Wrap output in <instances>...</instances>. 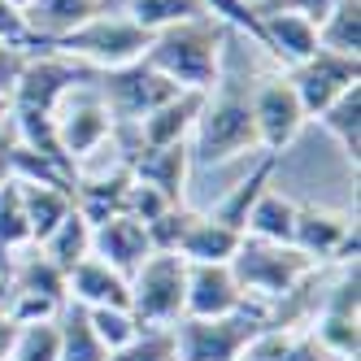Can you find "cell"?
<instances>
[{
	"instance_id": "obj_15",
	"label": "cell",
	"mask_w": 361,
	"mask_h": 361,
	"mask_svg": "<svg viewBox=\"0 0 361 361\" xmlns=\"http://www.w3.org/2000/svg\"><path fill=\"white\" fill-rule=\"evenodd\" d=\"M204 105V92H178L170 96L166 105H157L148 118H140L131 131H135V148H170V144H188L196 114Z\"/></svg>"
},
{
	"instance_id": "obj_1",
	"label": "cell",
	"mask_w": 361,
	"mask_h": 361,
	"mask_svg": "<svg viewBox=\"0 0 361 361\" xmlns=\"http://www.w3.org/2000/svg\"><path fill=\"white\" fill-rule=\"evenodd\" d=\"M231 35L235 31L214 13L192 18V22H174V27H166L148 39L144 61L157 74H166L178 92H209L222 79Z\"/></svg>"
},
{
	"instance_id": "obj_7",
	"label": "cell",
	"mask_w": 361,
	"mask_h": 361,
	"mask_svg": "<svg viewBox=\"0 0 361 361\" xmlns=\"http://www.w3.org/2000/svg\"><path fill=\"white\" fill-rule=\"evenodd\" d=\"M96 79H100V70L57 53V48H39V53L27 57V66L18 74V83L9 92V109L13 114H53L57 100L70 87H83V83H96Z\"/></svg>"
},
{
	"instance_id": "obj_4",
	"label": "cell",
	"mask_w": 361,
	"mask_h": 361,
	"mask_svg": "<svg viewBox=\"0 0 361 361\" xmlns=\"http://www.w3.org/2000/svg\"><path fill=\"white\" fill-rule=\"evenodd\" d=\"M148 31L135 27L126 13H109V9H100L92 13L87 22H79L74 31H66L61 39L53 44H44V48H57V53L74 57V61H83L92 70H118V66H131L144 57V48H148Z\"/></svg>"
},
{
	"instance_id": "obj_25",
	"label": "cell",
	"mask_w": 361,
	"mask_h": 361,
	"mask_svg": "<svg viewBox=\"0 0 361 361\" xmlns=\"http://www.w3.org/2000/svg\"><path fill=\"white\" fill-rule=\"evenodd\" d=\"M57 335H61V353L57 361H109V348L96 340V331L87 322V309L66 300L57 314Z\"/></svg>"
},
{
	"instance_id": "obj_14",
	"label": "cell",
	"mask_w": 361,
	"mask_h": 361,
	"mask_svg": "<svg viewBox=\"0 0 361 361\" xmlns=\"http://www.w3.org/2000/svg\"><path fill=\"white\" fill-rule=\"evenodd\" d=\"M66 300L83 309H131V283L100 257H83L79 266L66 270Z\"/></svg>"
},
{
	"instance_id": "obj_6",
	"label": "cell",
	"mask_w": 361,
	"mask_h": 361,
	"mask_svg": "<svg viewBox=\"0 0 361 361\" xmlns=\"http://www.w3.org/2000/svg\"><path fill=\"white\" fill-rule=\"evenodd\" d=\"M126 283H131V314L140 326H174L183 318L188 262L178 252H148Z\"/></svg>"
},
{
	"instance_id": "obj_30",
	"label": "cell",
	"mask_w": 361,
	"mask_h": 361,
	"mask_svg": "<svg viewBox=\"0 0 361 361\" xmlns=\"http://www.w3.org/2000/svg\"><path fill=\"white\" fill-rule=\"evenodd\" d=\"M57 353H61L57 318H44V322H22V326H13L9 361H57Z\"/></svg>"
},
{
	"instance_id": "obj_9",
	"label": "cell",
	"mask_w": 361,
	"mask_h": 361,
	"mask_svg": "<svg viewBox=\"0 0 361 361\" xmlns=\"http://www.w3.org/2000/svg\"><path fill=\"white\" fill-rule=\"evenodd\" d=\"M96 92H100V100H105L114 126H135L157 105H166L170 96H178V87L166 79V74L152 70L144 57L131 61V66H118V70H100Z\"/></svg>"
},
{
	"instance_id": "obj_38",
	"label": "cell",
	"mask_w": 361,
	"mask_h": 361,
	"mask_svg": "<svg viewBox=\"0 0 361 361\" xmlns=\"http://www.w3.org/2000/svg\"><path fill=\"white\" fill-rule=\"evenodd\" d=\"M9 152H13V126H9V131H0V183H9V178H13Z\"/></svg>"
},
{
	"instance_id": "obj_22",
	"label": "cell",
	"mask_w": 361,
	"mask_h": 361,
	"mask_svg": "<svg viewBox=\"0 0 361 361\" xmlns=\"http://www.w3.org/2000/svg\"><path fill=\"white\" fill-rule=\"evenodd\" d=\"M296 209H300V204H296L292 196H283L279 188H266L262 196H257V204L248 209L244 235H252V240H270V244H292Z\"/></svg>"
},
{
	"instance_id": "obj_12",
	"label": "cell",
	"mask_w": 361,
	"mask_h": 361,
	"mask_svg": "<svg viewBox=\"0 0 361 361\" xmlns=\"http://www.w3.org/2000/svg\"><path fill=\"white\" fill-rule=\"evenodd\" d=\"M292 248H300L309 262H357V226L348 214H326V209H296Z\"/></svg>"
},
{
	"instance_id": "obj_11",
	"label": "cell",
	"mask_w": 361,
	"mask_h": 361,
	"mask_svg": "<svg viewBox=\"0 0 361 361\" xmlns=\"http://www.w3.org/2000/svg\"><path fill=\"white\" fill-rule=\"evenodd\" d=\"M288 83H292V92L300 100L305 118H318L335 96H344L348 87L361 83V61L357 57H335V53H322L318 48L309 61L288 70Z\"/></svg>"
},
{
	"instance_id": "obj_39",
	"label": "cell",
	"mask_w": 361,
	"mask_h": 361,
	"mask_svg": "<svg viewBox=\"0 0 361 361\" xmlns=\"http://www.w3.org/2000/svg\"><path fill=\"white\" fill-rule=\"evenodd\" d=\"M9 118H13V109H9V96H0V131H9Z\"/></svg>"
},
{
	"instance_id": "obj_34",
	"label": "cell",
	"mask_w": 361,
	"mask_h": 361,
	"mask_svg": "<svg viewBox=\"0 0 361 361\" xmlns=\"http://www.w3.org/2000/svg\"><path fill=\"white\" fill-rule=\"evenodd\" d=\"M200 5L209 9L214 18H222L231 31H240V35H248L257 44V13H252L248 0H200Z\"/></svg>"
},
{
	"instance_id": "obj_37",
	"label": "cell",
	"mask_w": 361,
	"mask_h": 361,
	"mask_svg": "<svg viewBox=\"0 0 361 361\" xmlns=\"http://www.w3.org/2000/svg\"><path fill=\"white\" fill-rule=\"evenodd\" d=\"M27 48H18V44H0V96H9L13 83H18V74L22 66H27Z\"/></svg>"
},
{
	"instance_id": "obj_10",
	"label": "cell",
	"mask_w": 361,
	"mask_h": 361,
	"mask_svg": "<svg viewBox=\"0 0 361 361\" xmlns=\"http://www.w3.org/2000/svg\"><path fill=\"white\" fill-rule=\"evenodd\" d=\"M252 122H257V144L262 152L283 157V148H292V140L300 135V126L309 122L300 100L288 83V74H270V79L252 83Z\"/></svg>"
},
{
	"instance_id": "obj_26",
	"label": "cell",
	"mask_w": 361,
	"mask_h": 361,
	"mask_svg": "<svg viewBox=\"0 0 361 361\" xmlns=\"http://www.w3.org/2000/svg\"><path fill=\"white\" fill-rule=\"evenodd\" d=\"M48 262H53L57 270H70V266H79L83 257H92V222L79 214V209H70L57 226H53V235L39 240L35 244Z\"/></svg>"
},
{
	"instance_id": "obj_20",
	"label": "cell",
	"mask_w": 361,
	"mask_h": 361,
	"mask_svg": "<svg viewBox=\"0 0 361 361\" xmlns=\"http://www.w3.org/2000/svg\"><path fill=\"white\" fill-rule=\"evenodd\" d=\"M240 240H244L240 231L214 222L209 214H196L183 244H178V257H183L188 266H231V257L240 252Z\"/></svg>"
},
{
	"instance_id": "obj_19",
	"label": "cell",
	"mask_w": 361,
	"mask_h": 361,
	"mask_svg": "<svg viewBox=\"0 0 361 361\" xmlns=\"http://www.w3.org/2000/svg\"><path fill=\"white\" fill-rule=\"evenodd\" d=\"M100 9H109V0H31V5L22 9V18H27L31 39L44 48V44L61 39L66 31H74L79 22H87L92 13H100Z\"/></svg>"
},
{
	"instance_id": "obj_40",
	"label": "cell",
	"mask_w": 361,
	"mask_h": 361,
	"mask_svg": "<svg viewBox=\"0 0 361 361\" xmlns=\"http://www.w3.org/2000/svg\"><path fill=\"white\" fill-rule=\"evenodd\" d=\"M9 5H13V9L22 13V9H27V5H31V0H9Z\"/></svg>"
},
{
	"instance_id": "obj_36",
	"label": "cell",
	"mask_w": 361,
	"mask_h": 361,
	"mask_svg": "<svg viewBox=\"0 0 361 361\" xmlns=\"http://www.w3.org/2000/svg\"><path fill=\"white\" fill-rule=\"evenodd\" d=\"M0 44H18V48H31V31H27V18H22L9 0H0Z\"/></svg>"
},
{
	"instance_id": "obj_2",
	"label": "cell",
	"mask_w": 361,
	"mask_h": 361,
	"mask_svg": "<svg viewBox=\"0 0 361 361\" xmlns=\"http://www.w3.org/2000/svg\"><path fill=\"white\" fill-rule=\"evenodd\" d=\"M192 166H226L248 152H262L252 122V83L235 79L222 66V79L204 92V105L196 114V126L188 135Z\"/></svg>"
},
{
	"instance_id": "obj_24",
	"label": "cell",
	"mask_w": 361,
	"mask_h": 361,
	"mask_svg": "<svg viewBox=\"0 0 361 361\" xmlns=\"http://www.w3.org/2000/svg\"><path fill=\"white\" fill-rule=\"evenodd\" d=\"M318 48L361 61V0H335L331 13L318 22Z\"/></svg>"
},
{
	"instance_id": "obj_33",
	"label": "cell",
	"mask_w": 361,
	"mask_h": 361,
	"mask_svg": "<svg viewBox=\"0 0 361 361\" xmlns=\"http://www.w3.org/2000/svg\"><path fill=\"white\" fill-rule=\"evenodd\" d=\"M87 322L96 331V340L105 344L109 353L122 348L126 340H135V331H140V322H135L131 309H87Z\"/></svg>"
},
{
	"instance_id": "obj_32",
	"label": "cell",
	"mask_w": 361,
	"mask_h": 361,
	"mask_svg": "<svg viewBox=\"0 0 361 361\" xmlns=\"http://www.w3.org/2000/svg\"><path fill=\"white\" fill-rule=\"evenodd\" d=\"M192 222H196V214L188 209V204H170L166 214H157V218L144 226L152 252H178V244H183V235H188Z\"/></svg>"
},
{
	"instance_id": "obj_31",
	"label": "cell",
	"mask_w": 361,
	"mask_h": 361,
	"mask_svg": "<svg viewBox=\"0 0 361 361\" xmlns=\"http://www.w3.org/2000/svg\"><path fill=\"white\" fill-rule=\"evenodd\" d=\"M109 361H178L174 326H140L135 340H126L122 348H114Z\"/></svg>"
},
{
	"instance_id": "obj_13",
	"label": "cell",
	"mask_w": 361,
	"mask_h": 361,
	"mask_svg": "<svg viewBox=\"0 0 361 361\" xmlns=\"http://www.w3.org/2000/svg\"><path fill=\"white\" fill-rule=\"evenodd\" d=\"M244 288L235 283L231 266H188V296L183 318H222L244 309Z\"/></svg>"
},
{
	"instance_id": "obj_5",
	"label": "cell",
	"mask_w": 361,
	"mask_h": 361,
	"mask_svg": "<svg viewBox=\"0 0 361 361\" xmlns=\"http://www.w3.org/2000/svg\"><path fill=\"white\" fill-rule=\"evenodd\" d=\"M266 331V314L257 305H244L222 318H178L174 344L178 361H244L248 344Z\"/></svg>"
},
{
	"instance_id": "obj_29",
	"label": "cell",
	"mask_w": 361,
	"mask_h": 361,
	"mask_svg": "<svg viewBox=\"0 0 361 361\" xmlns=\"http://www.w3.org/2000/svg\"><path fill=\"white\" fill-rule=\"evenodd\" d=\"M122 13L144 27L148 35H157L174 22H192V18H204L209 9L200 5V0H122Z\"/></svg>"
},
{
	"instance_id": "obj_23",
	"label": "cell",
	"mask_w": 361,
	"mask_h": 361,
	"mask_svg": "<svg viewBox=\"0 0 361 361\" xmlns=\"http://www.w3.org/2000/svg\"><path fill=\"white\" fill-rule=\"evenodd\" d=\"M314 122H322V131H326L335 144H340L344 161L357 170V161H361V83L348 87L344 96H335Z\"/></svg>"
},
{
	"instance_id": "obj_28",
	"label": "cell",
	"mask_w": 361,
	"mask_h": 361,
	"mask_svg": "<svg viewBox=\"0 0 361 361\" xmlns=\"http://www.w3.org/2000/svg\"><path fill=\"white\" fill-rule=\"evenodd\" d=\"M31 222H27V204H22V188L18 178H9V183H0V270H5V262L13 252L31 248Z\"/></svg>"
},
{
	"instance_id": "obj_17",
	"label": "cell",
	"mask_w": 361,
	"mask_h": 361,
	"mask_svg": "<svg viewBox=\"0 0 361 361\" xmlns=\"http://www.w3.org/2000/svg\"><path fill=\"white\" fill-rule=\"evenodd\" d=\"M148 252H152L148 231H144V222H135V218L114 214V218H105V222L92 226V257H100L105 266H114V270L126 274V279H131V270L144 262Z\"/></svg>"
},
{
	"instance_id": "obj_18",
	"label": "cell",
	"mask_w": 361,
	"mask_h": 361,
	"mask_svg": "<svg viewBox=\"0 0 361 361\" xmlns=\"http://www.w3.org/2000/svg\"><path fill=\"white\" fill-rule=\"evenodd\" d=\"M188 174H192V152H188V144L135 148V152H131V178H135V183L157 188L170 204H183Z\"/></svg>"
},
{
	"instance_id": "obj_8",
	"label": "cell",
	"mask_w": 361,
	"mask_h": 361,
	"mask_svg": "<svg viewBox=\"0 0 361 361\" xmlns=\"http://www.w3.org/2000/svg\"><path fill=\"white\" fill-rule=\"evenodd\" d=\"M53 126H57V144L66 152V161L79 170L87 157H96L100 148L114 140V118L100 100L96 83H83V87H70L57 109H53Z\"/></svg>"
},
{
	"instance_id": "obj_41",
	"label": "cell",
	"mask_w": 361,
	"mask_h": 361,
	"mask_svg": "<svg viewBox=\"0 0 361 361\" xmlns=\"http://www.w3.org/2000/svg\"><path fill=\"white\" fill-rule=\"evenodd\" d=\"M5 361H9V357H5Z\"/></svg>"
},
{
	"instance_id": "obj_3",
	"label": "cell",
	"mask_w": 361,
	"mask_h": 361,
	"mask_svg": "<svg viewBox=\"0 0 361 361\" xmlns=\"http://www.w3.org/2000/svg\"><path fill=\"white\" fill-rule=\"evenodd\" d=\"M231 274H235V283L244 288V300L266 314L270 305L292 296L305 279H314L318 262H309V257L300 248H292V244H270V240L244 235L240 252L231 257Z\"/></svg>"
},
{
	"instance_id": "obj_16",
	"label": "cell",
	"mask_w": 361,
	"mask_h": 361,
	"mask_svg": "<svg viewBox=\"0 0 361 361\" xmlns=\"http://www.w3.org/2000/svg\"><path fill=\"white\" fill-rule=\"evenodd\" d=\"M257 48L292 70L318 53V27L296 13H257Z\"/></svg>"
},
{
	"instance_id": "obj_21",
	"label": "cell",
	"mask_w": 361,
	"mask_h": 361,
	"mask_svg": "<svg viewBox=\"0 0 361 361\" xmlns=\"http://www.w3.org/2000/svg\"><path fill=\"white\" fill-rule=\"evenodd\" d=\"M274 166H279V157L274 152H262V161L252 166V174L248 178H240L235 188H231L214 209H209V218L214 222H222V226H231V231H240L244 235V222H248V209L257 204V196H262L266 188H270V178H274Z\"/></svg>"
},
{
	"instance_id": "obj_35",
	"label": "cell",
	"mask_w": 361,
	"mask_h": 361,
	"mask_svg": "<svg viewBox=\"0 0 361 361\" xmlns=\"http://www.w3.org/2000/svg\"><path fill=\"white\" fill-rule=\"evenodd\" d=\"M335 0H257L252 13H296V18H309L318 27V22L331 13Z\"/></svg>"
},
{
	"instance_id": "obj_27",
	"label": "cell",
	"mask_w": 361,
	"mask_h": 361,
	"mask_svg": "<svg viewBox=\"0 0 361 361\" xmlns=\"http://www.w3.org/2000/svg\"><path fill=\"white\" fill-rule=\"evenodd\" d=\"M22 188V204H27V222H31V240H48L53 226L74 209L70 188H44V183H18Z\"/></svg>"
}]
</instances>
